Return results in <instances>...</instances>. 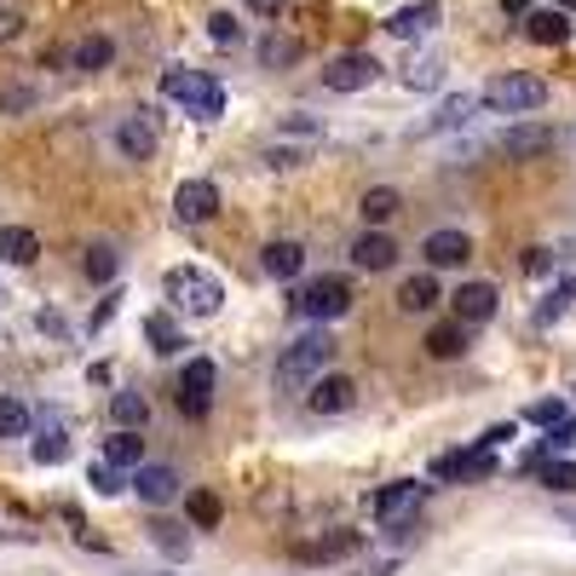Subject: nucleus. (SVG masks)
<instances>
[{"label":"nucleus","mask_w":576,"mask_h":576,"mask_svg":"<svg viewBox=\"0 0 576 576\" xmlns=\"http://www.w3.org/2000/svg\"><path fill=\"white\" fill-rule=\"evenodd\" d=\"M260 271H265V278H278V283H294L300 271H306V248H300L294 237L265 242V248H260Z\"/></svg>","instance_id":"16"},{"label":"nucleus","mask_w":576,"mask_h":576,"mask_svg":"<svg viewBox=\"0 0 576 576\" xmlns=\"http://www.w3.org/2000/svg\"><path fill=\"white\" fill-rule=\"evenodd\" d=\"M300 58V41L294 35H271L265 46H260V64H271V69H283V64H294Z\"/></svg>","instance_id":"40"},{"label":"nucleus","mask_w":576,"mask_h":576,"mask_svg":"<svg viewBox=\"0 0 576 576\" xmlns=\"http://www.w3.org/2000/svg\"><path fill=\"white\" fill-rule=\"evenodd\" d=\"M472 110H479V98H472V93H456V98H444V105H438V116L427 121V133H449V128H461V121H467Z\"/></svg>","instance_id":"29"},{"label":"nucleus","mask_w":576,"mask_h":576,"mask_svg":"<svg viewBox=\"0 0 576 576\" xmlns=\"http://www.w3.org/2000/svg\"><path fill=\"white\" fill-rule=\"evenodd\" d=\"M547 7H559V12H576V0H547Z\"/></svg>","instance_id":"52"},{"label":"nucleus","mask_w":576,"mask_h":576,"mask_svg":"<svg viewBox=\"0 0 576 576\" xmlns=\"http://www.w3.org/2000/svg\"><path fill=\"white\" fill-rule=\"evenodd\" d=\"M110 421H116V427H144V421H150V398L144 392H116L110 398Z\"/></svg>","instance_id":"28"},{"label":"nucleus","mask_w":576,"mask_h":576,"mask_svg":"<svg viewBox=\"0 0 576 576\" xmlns=\"http://www.w3.org/2000/svg\"><path fill=\"white\" fill-rule=\"evenodd\" d=\"M438 18H444V7H438V0H410V7H398V12L387 18V35H398V41H415V35L438 30Z\"/></svg>","instance_id":"14"},{"label":"nucleus","mask_w":576,"mask_h":576,"mask_svg":"<svg viewBox=\"0 0 576 576\" xmlns=\"http://www.w3.org/2000/svg\"><path fill=\"white\" fill-rule=\"evenodd\" d=\"M214 381H219L214 358H191V363L180 369V410H185L191 421H203V415L214 410Z\"/></svg>","instance_id":"9"},{"label":"nucleus","mask_w":576,"mask_h":576,"mask_svg":"<svg viewBox=\"0 0 576 576\" xmlns=\"http://www.w3.org/2000/svg\"><path fill=\"white\" fill-rule=\"evenodd\" d=\"M536 479L554 490V496H576V461H565V456H547L542 467H536Z\"/></svg>","instance_id":"31"},{"label":"nucleus","mask_w":576,"mask_h":576,"mask_svg":"<svg viewBox=\"0 0 576 576\" xmlns=\"http://www.w3.org/2000/svg\"><path fill=\"white\" fill-rule=\"evenodd\" d=\"M461 352H467V323H433V329H427V358L449 363Z\"/></svg>","instance_id":"25"},{"label":"nucleus","mask_w":576,"mask_h":576,"mask_svg":"<svg viewBox=\"0 0 576 576\" xmlns=\"http://www.w3.org/2000/svg\"><path fill=\"white\" fill-rule=\"evenodd\" d=\"M144 340H150V352H162V358L185 352V329H180V317H173V312H150L144 317Z\"/></svg>","instance_id":"20"},{"label":"nucleus","mask_w":576,"mask_h":576,"mask_svg":"<svg viewBox=\"0 0 576 576\" xmlns=\"http://www.w3.org/2000/svg\"><path fill=\"white\" fill-rule=\"evenodd\" d=\"M358 547V536L352 531H340V536H323V542H312V547H300L306 559H340V554H352Z\"/></svg>","instance_id":"39"},{"label":"nucleus","mask_w":576,"mask_h":576,"mask_svg":"<svg viewBox=\"0 0 576 576\" xmlns=\"http://www.w3.org/2000/svg\"><path fill=\"white\" fill-rule=\"evenodd\" d=\"M570 306H576V278H565V283H559V289H554V294H547L542 306H536V329H547V323H559Z\"/></svg>","instance_id":"33"},{"label":"nucleus","mask_w":576,"mask_h":576,"mask_svg":"<svg viewBox=\"0 0 576 576\" xmlns=\"http://www.w3.org/2000/svg\"><path fill=\"white\" fill-rule=\"evenodd\" d=\"M502 12L508 18H531V0H502Z\"/></svg>","instance_id":"51"},{"label":"nucleus","mask_w":576,"mask_h":576,"mask_svg":"<svg viewBox=\"0 0 576 576\" xmlns=\"http://www.w3.org/2000/svg\"><path fill=\"white\" fill-rule=\"evenodd\" d=\"M30 456H35L41 467H58V461L69 456V433H64V427H46V433H35Z\"/></svg>","instance_id":"32"},{"label":"nucleus","mask_w":576,"mask_h":576,"mask_svg":"<svg viewBox=\"0 0 576 576\" xmlns=\"http://www.w3.org/2000/svg\"><path fill=\"white\" fill-rule=\"evenodd\" d=\"M570 410H565V398H536L531 410H524V421H531V427H559Z\"/></svg>","instance_id":"41"},{"label":"nucleus","mask_w":576,"mask_h":576,"mask_svg":"<svg viewBox=\"0 0 576 576\" xmlns=\"http://www.w3.org/2000/svg\"><path fill=\"white\" fill-rule=\"evenodd\" d=\"M496 306H502L496 283H461V289H456V323H467V329L490 323V317H496Z\"/></svg>","instance_id":"15"},{"label":"nucleus","mask_w":576,"mask_h":576,"mask_svg":"<svg viewBox=\"0 0 576 576\" xmlns=\"http://www.w3.org/2000/svg\"><path fill=\"white\" fill-rule=\"evenodd\" d=\"M496 150H502V156H519V162L547 156V150H554V128H508Z\"/></svg>","instance_id":"22"},{"label":"nucleus","mask_w":576,"mask_h":576,"mask_svg":"<svg viewBox=\"0 0 576 576\" xmlns=\"http://www.w3.org/2000/svg\"><path fill=\"white\" fill-rule=\"evenodd\" d=\"M185 508H191V524H196V531H214L219 513H225L214 490H191V496H185Z\"/></svg>","instance_id":"35"},{"label":"nucleus","mask_w":576,"mask_h":576,"mask_svg":"<svg viewBox=\"0 0 576 576\" xmlns=\"http://www.w3.org/2000/svg\"><path fill=\"white\" fill-rule=\"evenodd\" d=\"M0 260L7 265H35L41 260V237L30 225H0Z\"/></svg>","instance_id":"23"},{"label":"nucleus","mask_w":576,"mask_h":576,"mask_svg":"<svg viewBox=\"0 0 576 576\" xmlns=\"http://www.w3.org/2000/svg\"><path fill=\"white\" fill-rule=\"evenodd\" d=\"M404 208V196H398L392 185H374V191H363V203H358V214L369 219V231H381V225Z\"/></svg>","instance_id":"27"},{"label":"nucleus","mask_w":576,"mask_h":576,"mask_svg":"<svg viewBox=\"0 0 576 576\" xmlns=\"http://www.w3.org/2000/svg\"><path fill=\"white\" fill-rule=\"evenodd\" d=\"M283 133H306V139H312V133H317V121H312L306 110H300V116H289V121H283Z\"/></svg>","instance_id":"47"},{"label":"nucleus","mask_w":576,"mask_h":576,"mask_svg":"<svg viewBox=\"0 0 576 576\" xmlns=\"http://www.w3.org/2000/svg\"><path fill=\"white\" fill-rule=\"evenodd\" d=\"M30 404L23 398H12V392H0V438H30Z\"/></svg>","instance_id":"30"},{"label":"nucleus","mask_w":576,"mask_h":576,"mask_svg":"<svg viewBox=\"0 0 576 576\" xmlns=\"http://www.w3.org/2000/svg\"><path fill=\"white\" fill-rule=\"evenodd\" d=\"M524 35L542 41V46H565V41H570V23H565L559 7H547V12H531V18H524Z\"/></svg>","instance_id":"26"},{"label":"nucleus","mask_w":576,"mask_h":576,"mask_svg":"<svg viewBox=\"0 0 576 576\" xmlns=\"http://www.w3.org/2000/svg\"><path fill=\"white\" fill-rule=\"evenodd\" d=\"M421 254H427V271H456V265L472 260V237L456 231V225H444V231H427Z\"/></svg>","instance_id":"11"},{"label":"nucleus","mask_w":576,"mask_h":576,"mask_svg":"<svg viewBox=\"0 0 576 576\" xmlns=\"http://www.w3.org/2000/svg\"><path fill=\"white\" fill-rule=\"evenodd\" d=\"M150 542H156L167 559H185V554H191V536L180 531V524H167V519H156V524H150Z\"/></svg>","instance_id":"36"},{"label":"nucleus","mask_w":576,"mask_h":576,"mask_svg":"<svg viewBox=\"0 0 576 576\" xmlns=\"http://www.w3.org/2000/svg\"><path fill=\"white\" fill-rule=\"evenodd\" d=\"M554 260H547V248H531V254H524V271H547Z\"/></svg>","instance_id":"50"},{"label":"nucleus","mask_w":576,"mask_h":576,"mask_svg":"<svg viewBox=\"0 0 576 576\" xmlns=\"http://www.w3.org/2000/svg\"><path fill=\"white\" fill-rule=\"evenodd\" d=\"M421 496H427V485L421 479H398V485H381V496H374V519H381V531H398L404 536L415 513H421Z\"/></svg>","instance_id":"6"},{"label":"nucleus","mask_w":576,"mask_h":576,"mask_svg":"<svg viewBox=\"0 0 576 576\" xmlns=\"http://www.w3.org/2000/svg\"><path fill=\"white\" fill-rule=\"evenodd\" d=\"M565 449H576V415H565L559 427H547V438H542V456H565Z\"/></svg>","instance_id":"42"},{"label":"nucleus","mask_w":576,"mask_h":576,"mask_svg":"<svg viewBox=\"0 0 576 576\" xmlns=\"http://www.w3.org/2000/svg\"><path fill=\"white\" fill-rule=\"evenodd\" d=\"M116 64V41L110 35H81L69 46V69H81V75H98V69H110Z\"/></svg>","instance_id":"21"},{"label":"nucleus","mask_w":576,"mask_h":576,"mask_svg":"<svg viewBox=\"0 0 576 576\" xmlns=\"http://www.w3.org/2000/svg\"><path fill=\"white\" fill-rule=\"evenodd\" d=\"M438 81H444V64H438V58H410V64H404V87H410V93H433Z\"/></svg>","instance_id":"34"},{"label":"nucleus","mask_w":576,"mask_h":576,"mask_svg":"<svg viewBox=\"0 0 576 576\" xmlns=\"http://www.w3.org/2000/svg\"><path fill=\"white\" fill-rule=\"evenodd\" d=\"M116 150L128 162H150L156 156V121H150V110H133L116 121Z\"/></svg>","instance_id":"12"},{"label":"nucleus","mask_w":576,"mask_h":576,"mask_svg":"<svg viewBox=\"0 0 576 576\" xmlns=\"http://www.w3.org/2000/svg\"><path fill=\"white\" fill-rule=\"evenodd\" d=\"M87 485H93L98 496H121V490H128L133 479H128V472H121V467H110V461H93V472H87Z\"/></svg>","instance_id":"38"},{"label":"nucleus","mask_w":576,"mask_h":576,"mask_svg":"<svg viewBox=\"0 0 576 576\" xmlns=\"http://www.w3.org/2000/svg\"><path fill=\"white\" fill-rule=\"evenodd\" d=\"M381 81V58H369V53H335L329 69H323V87L329 93H363Z\"/></svg>","instance_id":"8"},{"label":"nucleus","mask_w":576,"mask_h":576,"mask_svg":"<svg viewBox=\"0 0 576 576\" xmlns=\"http://www.w3.org/2000/svg\"><path fill=\"white\" fill-rule=\"evenodd\" d=\"M116 300H121V294H105V300H98V312H93V329H105V323L116 317Z\"/></svg>","instance_id":"46"},{"label":"nucleus","mask_w":576,"mask_h":576,"mask_svg":"<svg viewBox=\"0 0 576 576\" xmlns=\"http://www.w3.org/2000/svg\"><path fill=\"white\" fill-rule=\"evenodd\" d=\"M162 294L173 300V312H191V317H214L225 306V283L203 265H173L162 278Z\"/></svg>","instance_id":"3"},{"label":"nucleus","mask_w":576,"mask_h":576,"mask_svg":"<svg viewBox=\"0 0 576 576\" xmlns=\"http://www.w3.org/2000/svg\"><path fill=\"white\" fill-rule=\"evenodd\" d=\"M133 496L144 508H167V502H180V472L162 467V461H144L133 472Z\"/></svg>","instance_id":"13"},{"label":"nucleus","mask_w":576,"mask_h":576,"mask_svg":"<svg viewBox=\"0 0 576 576\" xmlns=\"http://www.w3.org/2000/svg\"><path fill=\"white\" fill-rule=\"evenodd\" d=\"M496 472V456L485 444L472 449H444V456L433 461V485H472V479H490Z\"/></svg>","instance_id":"7"},{"label":"nucleus","mask_w":576,"mask_h":576,"mask_svg":"<svg viewBox=\"0 0 576 576\" xmlns=\"http://www.w3.org/2000/svg\"><path fill=\"white\" fill-rule=\"evenodd\" d=\"M352 265H358V271H392V265H398V242H392L387 231H363V237L352 242Z\"/></svg>","instance_id":"18"},{"label":"nucleus","mask_w":576,"mask_h":576,"mask_svg":"<svg viewBox=\"0 0 576 576\" xmlns=\"http://www.w3.org/2000/svg\"><path fill=\"white\" fill-rule=\"evenodd\" d=\"M162 93L173 98V105H185L191 121H219V116H225V87L214 81L208 69L173 64V69H162Z\"/></svg>","instance_id":"1"},{"label":"nucleus","mask_w":576,"mask_h":576,"mask_svg":"<svg viewBox=\"0 0 576 576\" xmlns=\"http://www.w3.org/2000/svg\"><path fill=\"white\" fill-rule=\"evenodd\" d=\"M485 105L502 110V116H524V110H542L547 105V81L531 69H513V75H496L485 87Z\"/></svg>","instance_id":"5"},{"label":"nucleus","mask_w":576,"mask_h":576,"mask_svg":"<svg viewBox=\"0 0 576 576\" xmlns=\"http://www.w3.org/2000/svg\"><path fill=\"white\" fill-rule=\"evenodd\" d=\"M81 265H87V278H93V283H110V278H116V265H121V260H116V248H110V242H93V248H87V260H81Z\"/></svg>","instance_id":"37"},{"label":"nucleus","mask_w":576,"mask_h":576,"mask_svg":"<svg viewBox=\"0 0 576 576\" xmlns=\"http://www.w3.org/2000/svg\"><path fill=\"white\" fill-rule=\"evenodd\" d=\"M98 461H110V467H121V472H139V467H144V438L128 433V427H116V433L105 438V456H98Z\"/></svg>","instance_id":"24"},{"label":"nucleus","mask_w":576,"mask_h":576,"mask_svg":"<svg viewBox=\"0 0 576 576\" xmlns=\"http://www.w3.org/2000/svg\"><path fill=\"white\" fill-rule=\"evenodd\" d=\"M513 433H519V427H508V421H502V427H490V433H485L479 444H485V449H496V444H508Z\"/></svg>","instance_id":"49"},{"label":"nucleus","mask_w":576,"mask_h":576,"mask_svg":"<svg viewBox=\"0 0 576 576\" xmlns=\"http://www.w3.org/2000/svg\"><path fill=\"white\" fill-rule=\"evenodd\" d=\"M242 7H248V12H260V18H278L289 0H242Z\"/></svg>","instance_id":"48"},{"label":"nucleus","mask_w":576,"mask_h":576,"mask_svg":"<svg viewBox=\"0 0 576 576\" xmlns=\"http://www.w3.org/2000/svg\"><path fill=\"white\" fill-rule=\"evenodd\" d=\"M265 162H271V167H300V162H306V150H294V144H289V150H271Z\"/></svg>","instance_id":"45"},{"label":"nucleus","mask_w":576,"mask_h":576,"mask_svg":"<svg viewBox=\"0 0 576 576\" xmlns=\"http://www.w3.org/2000/svg\"><path fill=\"white\" fill-rule=\"evenodd\" d=\"M289 312L323 329V323H335V317L352 312V283L335 278V271H329V278H312V283H300V289L289 294Z\"/></svg>","instance_id":"4"},{"label":"nucleus","mask_w":576,"mask_h":576,"mask_svg":"<svg viewBox=\"0 0 576 576\" xmlns=\"http://www.w3.org/2000/svg\"><path fill=\"white\" fill-rule=\"evenodd\" d=\"M329 363H335V335L312 323L306 335H294V340L283 346V358H278V387H306V381H317Z\"/></svg>","instance_id":"2"},{"label":"nucleus","mask_w":576,"mask_h":576,"mask_svg":"<svg viewBox=\"0 0 576 576\" xmlns=\"http://www.w3.org/2000/svg\"><path fill=\"white\" fill-rule=\"evenodd\" d=\"M208 35H214V46H237V41H242L237 12H214V18H208Z\"/></svg>","instance_id":"43"},{"label":"nucleus","mask_w":576,"mask_h":576,"mask_svg":"<svg viewBox=\"0 0 576 576\" xmlns=\"http://www.w3.org/2000/svg\"><path fill=\"white\" fill-rule=\"evenodd\" d=\"M173 208H180V219L203 225V219L219 214V185L214 180H185L180 191H173Z\"/></svg>","instance_id":"17"},{"label":"nucleus","mask_w":576,"mask_h":576,"mask_svg":"<svg viewBox=\"0 0 576 576\" xmlns=\"http://www.w3.org/2000/svg\"><path fill=\"white\" fill-rule=\"evenodd\" d=\"M358 404V381L352 374H317L312 392H306V410L312 415H346Z\"/></svg>","instance_id":"10"},{"label":"nucleus","mask_w":576,"mask_h":576,"mask_svg":"<svg viewBox=\"0 0 576 576\" xmlns=\"http://www.w3.org/2000/svg\"><path fill=\"white\" fill-rule=\"evenodd\" d=\"M438 300H444L438 294V271H427V265L410 271V278L398 283V306H404V312H433Z\"/></svg>","instance_id":"19"},{"label":"nucleus","mask_w":576,"mask_h":576,"mask_svg":"<svg viewBox=\"0 0 576 576\" xmlns=\"http://www.w3.org/2000/svg\"><path fill=\"white\" fill-rule=\"evenodd\" d=\"M18 30H23V12L18 7H0V41H12Z\"/></svg>","instance_id":"44"}]
</instances>
